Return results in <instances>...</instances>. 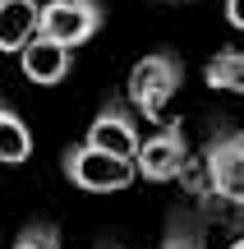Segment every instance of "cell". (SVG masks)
<instances>
[{
    "label": "cell",
    "instance_id": "obj_1",
    "mask_svg": "<svg viewBox=\"0 0 244 249\" xmlns=\"http://www.w3.org/2000/svg\"><path fill=\"white\" fill-rule=\"evenodd\" d=\"M180 83H184L180 51H147L143 60H134V70H129V102H134V111L143 120L162 124L171 97L180 92Z\"/></svg>",
    "mask_w": 244,
    "mask_h": 249
},
{
    "label": "cell",
    "instance_id": "obj_2",
    "mask_svg": "<svg viewBox=\"0 0 244 249\" xmlns=\"http://www.w3.org/2000/svg\"><path fill=\"white\" fill-rule=\"evenodd\" d=\"M101 23H106L101 0H46L37 9V37L65 46V51H79L83 42H92Z\"/></svg>",
    "mask_w": 244,
    "mask_h": 249
},
{
    "label": "cell",
    "instance_id": "obj_3",
    "mask_svg": "<svg viewBox=\"0 0 244 249\" xmlns=\"http://www.w3.org/2000/svg\"><path fill=\"white\" fill-rule=\"evenodd\" d=\"M60 171H65V180H69L74 189H88V194H115V189H125L129 180H134V161H120V157H111V152L88 148V143L65 148Z\"/></svg>",
    "mask_w": 244,
    "mask_h": 249
},
{
    "label": "cell",
    "instance_id": "obj_4",
    "mask_svg": "<svg viewBox=\"0 0 244 249\" xmlns=\"http://www.w3.org/2000/svg\"><path fill=\"white\" fill-rule=\"evenodd\" d=\"M83 143H88V148H97V152H111V157H120V161H134L143 134H138L134 111H129L120 97H111V102H101V107H97V116H92Z\"/></svg>",
    "mask_w": 244,
    "mask_h": 249
},
{
    "label": "cell",
    "instance_id": "obj_5",
    "mask_svg": "<svg viewBox=\"0 0 244 249\" xmlns=\"http://www.w3.org/2000/svg\"><path fill=\"white\" fill-rule=\"evenodd\" d=\"M184 157H189V143H184V129L180 124H157V134H147L143 143H138L134 152V171L143 180H152V185H166V180H175L184 171Z\"/></svg>",
    "mask_w": 244,
    "mask_h": 249
},
{
    "label": "cell",
    "instance_id": "obj_6",
    "mask_svg": "<svg viewBox=\"0 0 244 249\" xmlns=\"http://www.w3.org/2000/svg\"><path fill=\"white\" fill-rule=\"evenodd\" d=\"M203 161L212 189L230 203H244V129H217L203 148Z\"/></svg>",
    "mask_w": 244,
    "mask_h": 249
},
{
    "label": "cell",
    "instance_id": "obj_7",
    "mask_svg": "<svg viewBox=\"0 0 244 249\" xmlns=\"http://www.w3.org/2000/svg\"><path fill=\"white\" fill-rule=\"evenodd\" d=\"M18 60H23V79L28 83H42V88H51V83H65L74 70V51H65V46L46 42V37H28L23 51H18Z\"/></svg>",
    "mask_w": 244,
    "mask_h": 249
},
{
    "label": "cell",
    "instance_id": "obj_8",
    "mask_svg": "<svg viewBox=\"0 0 244 249\" xmlns=\"http://www.w3.org/2000/svg\"><path fill=\"white\" fill-rule=\"evenodd\" d=\"M37 0H0V51H23L37 33Z\"/></svg>",
    "mask_w": 244,
    "mask_h": 249
},
{
    "label": "cell",
    "instance_id": "obj_9",
    "mask_svg": "<svg viewBox=\"0 0 244 249\" xmlns=\"http://www.w3.org/2000/svg\"><path fill=\"white\" fill-rule=\"evenodd\" d=\"M28 157H33V129L0 97V166H23Z\"/></svg>",
    "mask_w": 244,
    "mask_h": 249
},
{
    "label": "cell",
    "instance_id": "obj_10",
    "mask_svg": "<svg viewBox=\"0 0 244 249\" xmlns=\"http://www.w3.org/2000/svg\"><path fill=\"white\" fill-rule=\"evenodd\" d=\"M203 79H208V88H217V92L244 97V51H235V46L217 51L208 65H203Z\"/></svg>",
    "mask_w": 244,
    "mask_h": 249
},
{
    "label": "cell",
    "instance_id": "obj_11",
    "mask_svg": "<svg viewBox=\"0 0 244 249\" xmlns=\"http://www.w3.org/2000/svg\"><path fill=\"white\" fill-rule=\"evenodd\" d=\"M162 249H203V231L184 208H175L171 222H166V235H162Z\"/></svg>",
    "mask_w": 244,
    "mask_h": 249
},
{
    "label": "cell",
    "instance_id": "obj_12",
    "mask_svg": "<svg viewBox=\"0 0 244 249\" xmlns=\"http://www.w3.org/2000/svg\"><path fill=\"white\" fill-rule=\"evenodd\" d=\"M9 249H60V231L46 226V222H33V226H23V231L14 235Z\"/></svg>",
    "mask_w": 244,
    "mask_h": 249
},
{
    "label": "cell",
    "instance_id": "obj_13",
    "mask_svg": "<svg viewBox=\"0 0 244 249\" xmlns=\"http://www.w3.org/2000/svg\"><path fill=\"white\" fill-rule=\"evenodd\" d=\"M226 23L235 33H244V0H226Z\"/></svg>",
    "mask_w": 244,
    "mask_h": 249
},
{
    "label": "cell",
    "instance_id": "obj_14",
    "mask_svg": "<svg viewBox=\"0 0 244 249\" xmlns=\"http://www.w3.org/2000/svg\"><path fill=\"white\" fill-rule=\"evenodd\" d=\"M162 5H189V0H162Z\"/></svg>",
    "mask_w": 244,
    "mask_h": 249
},
{
    "label": "cell",
    "instance_id": "obj_15",
    "mask_svg": "<svg viewBox=\"0 0 244 249\" xmlns=\"http://www.w3.org/2000/svg\"><path fill=\"white\" fill-rule=\"evenodd\" d=\"M230 249H244V240H235V245H230Z\"/></svg>",
    "mask_w": 244,
    "mask_h": 249
},
{
    "label": "cell",
    "instance_id": "obj_16",
    "mask_svg": "<svg viewBox=\"0 0 244 249\" xmlns=\"http://www.w3.org/2000/svg\"><path fill=\"white\" fill-rule=\"evenodd\" d=\"M101 249H115V245H101Z\"/></svg>",
    "mask_w": 244,
    "mask_h": 249
}]
</instances>
